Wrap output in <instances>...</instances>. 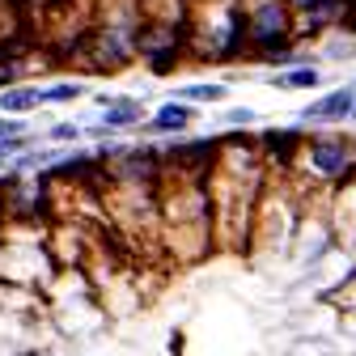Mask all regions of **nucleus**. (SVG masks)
<instances>
[{
	"mask_svg": "<svg viewBox=\"0 0 356 356\" xmlns=\"http://www.w3.org/2000/svg\"><path fill=\"white\" fill-rule=\"evenodd\" d=\"M348 111H356L352 106V94H348V89H339V94H331V98H323V102L309 106L305 119H327V115H348Z\"/></svg>",
	"mask_w": 356,
	"mask_h": 356,
	"instance_id": "nucleus-1",
	"label": "nucleus"
},
{
	"mask_svg": "<svg viewBox=\"0 0 356 356\" xmlns=\"http://www.w3.org/2000/svg\"><path fill=\"white\" fill-rule=\"evenodd\" d=\"M187 123H191V111L178 102V106H161L149 127H157V131H178V127H187Z\"/></svg>",
	"mask_w": 356,
	"mask_h": 356,
	"instance_id": "nucleus-2",
	"label": "nucleus"
},
{
	"mask_svg": "<svg viewBox=\"0 0 356 356\" xmlns=\"http://www.w3.org/2000/svg\"><path fill=\"white\" fill-rule=\"evenodd\" d=\"M284 30V13L276 9V5H267L263 13H259V22H254V34L263 38V42H272V34H280Z\"/></svg>",
	"mask_w": 356,
	"mask_h": 356,
	"instance_id": "nucleus-3",
	"label": "nucleus"
},
{
	"mask_svg": "<svg viewBox=\"0 0 356 356\" xmlns=\"http://www.w3.org/2000/svg\"><path fill=\"white\" fill-rule=\"evenodd\" d=\"M34 102H42V89H9V94H0L5 111H30Z\"/></svg>",
	"mask_w": 356,
	"mask_h": 356,
	"instance_id": "nucleus-4",
	"label": "nucleus"
},
{
	"mask_svg": "<svg viewBox=\"0 0 356 356\" xmlns=\"http://www.w3.org/2000/svg\"><path fill=\"white\" fill-rule=\"evenodd\" d=\"M314 165L327 170V174L343 170V149H339V145H318V149H314Z\"/></svg>",
	"mask_w": 356,
	"mask_h": 356,
	"instance_id": "nucleus-5",
	"label": "nucleus"
},
{
	"mask_svg": "<svg viewBox=\"0 0 356 356\" xmlns=\"http://www.w3.org/2000/svg\"><path fill=\"white\" fill-rule=\"evenodd\" d=\"M136 119H140V106L136 102H119V106L106 111V123L111 127H127V123H136Z\"/></svg>",
	"mask_w": 356,
	"mask_h": 356,
	"instance_id": "nucleus-6",
	"label": "nucleus"
},
{
	"mask_svg": "<svg viewBox=\"0 0 356 356\" xmlns=\"http://www.w3.org/2000/svg\"><path fill=\"white\" fill-rule=\"evenodd\" d=\"M183 98L187 102H220L225 89H220V85H191V89H183Z\"/></svg>",
	"mask_w": 356,
	"mask_h": 356,
	"instance_id": "nucleus-7",
	"label": "nucleus"
},
{
	"mask_svg": "<svg viewBox=\"0 0 356 356\" xmlns=\"http://www.w3.org/2000/svg\"><path fill=\"white\" fill-rule=\"evenodd\" d=\"M81 89L76 85H56V89H42V102H68V98H76Z\"/></svg>",
	"mask_w": 356,
	"mask_h": 356,
	"instance_id": "nucleus-8",
	"label": "nucleus"
},
{
	"mask_svg": "<svg viewBox=\"0 0 356 356\" xmlns=\"http://www.w3.org/2000/svg\"><path fill=\"white\" fill-rule=\"evenodd\" d=\"M284 85H318V72L314 68H297V72L284 76Z\"/></svg>",
	"mask_w": 356,
	"mask_h": 356,
	"instance_id": "nucleus-9",
	"label": "nucleus"
},
{
	"mask_svg": "<svg viewBox=\"0 0 356 356\" xmlns=\"http://www.w3.org/2000/svg\"><path fill=\"white\" fill-rule=\"evenodd\" d=\"M250 119H254L250 111H229V119H225V123H250Z\"/></svg>",
	"mask_w": 356,
	"mask_h": 356,
	"instance_id": "nucleus-10",
	"label": "nucleus"
},
{
	"mask_svg": "<svg viewBox=\"0 0 356 356\" xmlns=\"http://www.w3.org/2000/svg\"><path fill=\"white\" fill-rule=\"evenodd\" d=\"M13 131H22V123H0V136H13Z\"/></svg>",
	"mask_w": 356,
	"mask_h": 356,
	"instance_id": "nucleus-11",
	"label": "nucleus"
}]
</instances>
